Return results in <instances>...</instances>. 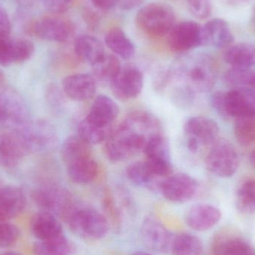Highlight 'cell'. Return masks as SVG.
I'll return each mask as SVG.
<instances>
[{
	"label": "cell",
	"instance_id": "cell-1",
	"mask_svg": "<svg viewBox=\"0 0 255 255\" xmlns=\"http://www.w3.org/2000/svg\"><path fill=\"white\" fill-rule=\"evenodd\" d=\"M161 127L151 114L133 111L118 127L114 128L104 143V151L109 161H127L143 150L147 139L160 133Z\"/></svg>",
	"mask_w": 255,
	"mask_h": 255
},
{
	"label": "cell",
	"instance_id": "cell-2",
	"mask_svg": "<svg viewBox=\"0 0 255 255\" xmlns=\"http://www.w3.org/2000/svg\"><path fill=\"white\" fill-rule=\"evenodd\" d=\"M136 22L139 29L149 37H163L168 35L175 25V12L165 3H149L139 9Z\"/></svg>",
	"mask_w": 255,
	"mask_h": 255
},
{
	"label": "cell",
	"instance_id": "cell-3",
	"mask_svg": "<svg viewBox=\"0 0 255 255\" xmlns=\"http://www.w3.org/2000/svg\"><path fill=\"white\" fill-rule=\"evenodd\" d=\"M214 109L225 117L238 118L255 114V95L250 88H234L212 96Z\"/></svg>",
	"mask_w": 255,
	"mask_h": 255
},
{
	"label": "cell",
	"instance_id": "cell-4",
	"mask_svg": "<svg viewBox=\"0 0 255 255\" xmlns=\"http://www.w3.org/2000/svg\"><path fill=\"white\" fill-rule=\"evenodd\" d=\"M67 220L74 233L91 241H97L105 238L110 227L104 214L93 208L75 207Z\"/></svg>",
	"mask_w": 255,
	"mask_h": 255
},
{
	"label": "cell",
	"instance_id": "cell-5",
	"mask_svg": "<svg viewBox=\"0 0 255 255\" xmlns=\"http://www.w3.org/2000/svg\"><path fill=\"white\" fill-rule=\"evenodd\" d=\"M15 130L22 137L28 152H47L55 149L58 144L56 129L47 121L28 122Z\"/></svg>",
	"mask_w": 255,
	"mask_h": 255
},
{
	"label": "cell",
	"instance_id": "cell-6",
	"mask_svg": "<svg viewBox=\"0 0 255 255\" xmlns=\"http://www.w3.org/2000/svg\"><path fill=\"white\" fill-rule=\"evenodd\" d=\"M208 172L220 178L234 175L239 166V156L234 145L225 139L217 140L205 158Z\"/></svg>",
	"mask_w": 255,
	"mask_h": 255
},
{
	"label": "cell",
	"instance_id": "cell-7",
	"mask_svg": "<svg viewBox=\"0 0 255 255\" xmlns=\"http://www.w3.org/2000/svg\"><path fill=\"white\" fill-rule=\"evenodd\" d=\"M187 148L196 153L202 147L213 145L217 141L220 128L215 121L206 117L189 118L184 126Z\"/></svg>",
	"mask_w": 255,
	"mask_h": 255
},
{
	"label": "cell",
	"instance_id": "cell-8",
	"mask_svg": "<svg viewBox=\"0 0 255 255\" xmlns=\"http://www.w3.org/2000/svg\"><path fill=\"white\" fill-rule=\"evenodd\" d=\"M178 75L185 86L193 93L208 92L215 84V67L211 60L205 57L195 58Z\"/></svg>",
	"mask_w": 255,
	"mask_h": 255
},
{
	"label": "cell",
	"instance_id": "cell-9",
	"mask_svg": "<svg viewBox=\"0 0 255 255\" xmlns=\"http://www.w3.org/2000/svg\"><path fill=\"white\" fill-rule=\"evenodd\" d=\"M110 85L112 93L120 101L135 100L143 90V73L134 66L122 67Z\"/></svg>",
	"mask_w": 255,
	"mask_h": 255
},
{
	"label": "cell",
	"instance_id": "cell-10",
	"mask_svg": "<svg viewBox=\"0 0 255 255\" xmlns=\"http://www.w3.org/2000/svg\"><path fill=\"white\" fill-rule=\"evenodd\" d=\"M197 181L186 173L172 174L165 178L159 187L162 196L174 203H184L194 197L197 193Z\"/></svg>",
	"mask_w": 255,
	"mask_h": 255
},
{
	"label": "cell",
	"instance_id": "cell-11",
	"mask_svg": "<svg viewBox=\"0 0 255 255\" xmlns=\"http://www.w3.org/2000/svg\"><path fill=\"white\" fill-rule=\"evenodd\" d=\"M32 197L43 211L57 213L66 218L75 208L70 193L61 187H47L40 189L34 192Z\"/></svg>",
	"mask_w": 255,
	"mask_h": 255
},
{
	"label": "cell",
	"instance_id": "cell-12",
	"mask_svg": "<svg viewBox=\"0 0 255 255\" xmlns=\"http://www.w3.org/2000/svg\"><path fill=\"white\" fill-rule=\"evenodd\" d=\"M169 35V46L175 52H185L202 45V26L193 21L175 24Z\"/></svg>",
	"mask_w": 255,
	"mask_h": 255
},
{
	"label": "cell",
	"instance_id": "cell-13",
	"mask_svg": "<svg viewBox=\"0 0 255 255\" xmlns=\"http://www.w3.org/2000/svg\"><path fill=\"white\" fill-rule=\"evenodd\" d=\"M141 235L144 244L150 250L161 253L170 251L173 235L156 217L148 216L144 219Z\"/></svg>",
	"mask_w": 255,
	"mask_h": 255
},
{
	"label": "cell",
	"instance_id": "cell-14",
	"mask_svg": "<svg viewBox=\"0 0 255 255\" xmlns=\"http://www.w3.org/2000/svg\"><path fill=\"white\" fill-rule=\"evenodd\" d=\"M34 52V44L28 39L0 36V65L3 67L26 61Z\"/></svg>",
	"mask_w": 255,
	"mask_h": 255
},
{
	"label": "cell",
	"instance_id": "cell-15",
	"mask_svg": "<svg viewBox=\"0 0 255 255\" xmlns=\"http://www.w3.org/2000/svg\"><path fill=\"white\" fill-rule=\"evenodd\" d=\"M27 153L23 140L16 130H0L1 167H15Z\"/></svg>",
	"mask_w": 255,
	"mask_h": 255
},
{
	"label": "cell",
	"instance_id": "cell-16",
	"mask_svg": "<svg viewBox=\"0 0 255 255\" xmlns=\"http://www.w3.org/2000/svg\"><path fill=\"white\" fill-rule=\"evenodd\" d=\"M29 122L26 106L11 91L0 93V123L19 128Z\"/></svg>",
	"mask_w": 255,
	"mask_h": 255
},
{
	"label": "cell",
	"instance_id": "cell-17",
	"mask_svg": "<svg viewBox=\"0 0 255 255\" xmlns=\"http://www.w3.org/2000/svg\"><path fill=\"white\" fill-rule=\"evenodd\" d=\"M62 89L65 95L73 101H88L97 92V82L92 74L76 73L64 78Z\"/></svg>",
	"mask_w": 255,
	"mask_h": 255
},
{
	"label": "cell",
	"instance_id": "cell-18",
	"mask_svg": "<svg viewBox=\"0 0 255 255\" xmlns=\"http://www.w3.org/2000/svg\"><path fill=\"white\" fill-rule=\"evenodd\" d=\"M119 114L120 107L115 100L109 96L99 95L94 100L85 119L97 127L113 128Z\"/></svg>",
	"mask_w": 255,
	"mask_h": 255
},
{
	"label": "cell",
	"instance_id": "cell-19",
	"mask_svg": "<svg viewBox=\"0 0 255 255\" xmlns=\"http://www.w3.org/2000/svg\"><path fill=\"white\" fill-rule=\"evenodd\" d=\"M36 36L48 41L64 43L73 34V27L61 18L47 17L40 19L33 28Z\"/></svg>",
	"mask_w": 255,
	"mask_h": 255
},
{
	"label": "cell",
	"instance_id": "cell-20",
	"mask_svg": "<svg viewBox=\"0 0 255 255\" xmlns=\"http://www.w3.org/2000/svg\"><path fill=\"white\" fill-rule=\"evenodd\" d=\"M220 210L208 204H197L187 211L185 220L187 226L194 231L205 232L214 228L221 220Z\"/></svg>",
	"mask_w": 255,
	"mask_h": 255
},
{
	"label": "cell",
	"instance_id": "cell-21",
	"mask_svg": "<svg viewBox=\"0 0 255 255\" xmlns=\"http://www.w3.org/2000/svg\"><path fill=\"white\" fill-rule=\"evenodd\" d=\"M202 45L227 48L234 42L230 25L224 19L215 18L202 27Z\"/></svg>",
	"mask_w": 255,
	"mask_h": 255
},
{
	"label": "cell",
	"instance_id": "cell-22",
	"mask_svg": "<svg viewBox=\"0 0 255 255\" xmlns=\"http://www.w3.org/2000/svg\"><path fill=\"white\" fill-rule=\"evenodd\" d=\"M26 204L25 195L13 186H0V222L19 215Z\"/></svg>",
	"mask_w": 255,
	"mask_h": 255
},
{
	"label": "cell",
	"instance_id": "cell-23",
	"mask_svg": "<svg viewBox=\"0 0 255 255\" xmlns=\"http://www.w3.org/2000/svg\"><path fill=\"white\" fill-rule=\"evenodd\" d=\"M31 229L34 236L43 242H49L64 235L59 222L53 214L46 211L34 216Z\"/></svg>",
	"mask_w": 255,
	"mask_h": 255
},
{
	"label": "cell",
	"instance_id": "cell-24",
	"mask_svg": "<svg viewBox=\"0 0 255 255\" xmlns=\"http://www.w3.org/2000/svg\"><path fill=\"white\" fill-rule=\"evenodd\" d=\"M223 59L232 68L250 69L255 64V46L250 43H238L226 48Z\"/></svg>",
	"mask_w": 255,
	"mask_h": 255
},
{
	"label": "cell",
	"instance_id": "cell-25",
	"mask_svg": "<svg viewBox=\"0 0 255 255\" xmlns=\"http://www.w3.org/2000/svg\"><path fill=\"white\" fill-rule=\"evenodd\" d=\"M74 52L79 60L91 66L106 54L103 43L96 37L88 35L81 36L76 39Z\"/></svg>",
	"mask_w": 255,
	"mask_h": 255
},
{
	"label": "cell",
	"instance_id": "cell-26",
	"mask_svg": "<svg viewBox=\"0 0 255 255\" xmlns=\"http://www.w3.org/2000/svg\"><path fill=\"white\" fill-rule=\"evenodd\" d=\"M61 157L66 166L78 160L92 157V145L79 135L68 136L63 142Z\"/></svg>",
	"mask_w": 255,
	"mask_h": 255
},
{
	"label": "cell",
	"instance_id": "cell-27",
	"mask_svg": "<svg viewBox=\"0 0 255 255\" xmlns=\"http://www.w3.org/2000/svg\"><path fill=\"white\" fill-rule=\"evenodd\" d=\"M69 178L79 185L91 184L98 176L99 166L93 157L78 160L67 166Z\"/></svg>",
	"mask_w": 255,
	"mask_h": 255
},
{
	"label": "cell",
	"instance_id": "cell-28",
	"mask_svg": "<svg viewBox=\"0 0 255 255\" xmlns=\"http://www.w3.org/2000/svg\"><path fill=\"white\" fill-rule=\"evenodd\" d=\"M105 42L116 56L123 59H130L134 55V45L121 28L110 30L106 34Z\"/></svg>",
	"mask_w": 255,
	"mask_h": 255
},
{
	"label": "cell",
	"instance_id": "cell-29",
	"mask_svg": "<svg viewBox=\"0 0 255 255\" xmlns=\"http://www.w3.org/2000/svg\"><path fill=\"white\" fill-rule=\"evenodd\" d=\"M92 76L97 82L109 84L118 76L122 69L119 58L112 54H106L92 66Z\"/></svg>",
	"mask_w": 255,
	"mask_h": 255
},
{
	"label": "cell",
	"instance_id": "cell-30",
	"mask_svg": "<svg viewBox=\"0 0 255 255\" xmlns=\"http://www.w3.org/2000/svg\"><path fill=\"white\" fill-rule=\"evenodd\" d=\"M213 251L214 255H255V249L251 244L235 237L217 240Z\"/></svg>",
	"mask_w": 255,
	"mask_h": 255
},
{
	"label": "cell",
	"instance_id": "cell-31",
	"mask_svg": "<svg viewBox=\"0 0 255 255\" xmlns=\"http://www.w3.org/2000/svg\"><path fill=\"white\" fill-rule=\"evenodd\" d=\"M126 173L128 179L132 184L139 187L159 190V187L162 183V181H159L151 175L145 164V160L136 161L128 165Z\"/></svg>",
	"mask_w": 255,
	"mask_h": 255
},
{
	"label": "cell",
	"instance_id": "cell-32",
	"mask_svg": "<svg viewBox=\"0 0 255 255\" xmlns=\"http://www.w3.org/2000/svg\"><path fill=\"white\" fill-rule=\"evenodd\" d=\"M174 255H201L203 244L198 237L189 234L174 236L171 250Z\"/></svg>",
	"mask_w": 255,
	"mask_h": 255
},
{
	"label": "cell",
	"instance_id": "cell-33",
	"mask_svg": "<svg viewBox=\"0 0 255 255\" xmlns=\"http://www.w3.org/2000/svg\"><path fill=\"white\" fill-rule=\"evenodd\" d=\"M142 152L146 158L171 160L170 148L163 132L155 133L147 139Z\"/></svg>",
	"mask_w": 255,
	"mask_h": 255
},
{
	"label": "cell",
	"instance_id": "cell-34",
	"mask_svg": "<svg viewBox=\"0 0 255 255\" xmlns=\"http://www.w3.org/2000/svg\"><path fill=\"white\" fill-rule=\"evenodd\" d=\"M113 128L97 127L85 118L78 126V135L90 145H98L107 139Z\"/></svg>",
	"mask_w": 255,
	"mask_h": 255
},
{
	"label": "cell",
	"instance_id": "cell-35",
	"mask_svg": "<svg viewBox=\"0 0 255 255\" xmlns=\"http://www.w3.org/2000/svg\"><path fill=\"white\" fill-rule=\"evenodd\" d=\"M235 134L237 140L244 146L255 142V114L236 118Z\"/></svg>",
	"mask_w": 255,
	"mask_h": 255
},
{
	"label": "cell",
	"instance_id": "cell-36",
	"mask_svg": "<svg viewBox=\"0 0 255 255\" xmlns=\"http://www.w3.org/2000/svg\"><path fill=\"white\" fill-rule=\"evenodd\" d=\"M237 206L243 213L255 211V179L250 178L242 183L237 192Z\"/></svg>",
	"mask_w": 255,
	"mask_h": 255
},
{
	"label": "cell",
	"instance_id": "cell-37",
	"mask_svg": "<svg viewBox=\"0 0 255 255\" xmlns=\"http://www.w3.org/2000/svg\"><path fill=\"white\" fill-rule=\"evenodd\" d=\"M255 72L250 69L232 68L225 75V81L234 88H250L254 79Z\"/></svg>",
	"mask_w": 255,
	"mask_h": 255
},
{
	"label": "cell",
	"instance_id": "cell-38",
	"mask_svg": "<svg viewBox=\"0 0 255 255\" xmlns=\"http://www.w3.org/2000/svg\"><path fill=\"white\" fill-rule=\"evenodd\" d=\"M103 208L105 211V217L109 221V224L113 227L120 228L121 226V217L120 210L115 204L113 196L109 192H106L103 197Z\"/></svg>",
	"mask_w": 255,
	"mask_h": 255
},
{
	"label": "cell",
	"instance_id": "cell-39",
	"mask_svg": "<svg viewBox=\"0 0 255 255\" xmlns=\"http://www.w3.org/2000/svg\"><path fill=\"white\" fill-rule=\"evenodd\" d=\"M19 237V230L16 226L5 222H0V248L13 245Z\"/></svg>",
	"mask_w": 255,
	"mask_h": 255
},
{
	"label": "cell",
	"instance_id": "cell-40",
	"mask_svg": "<svg viewBox=\"0 0 255 255\" xmlns=\"http://www.w3.org/2000/svg\"><path fill=\"white\" fill-rule=\"evenodd\" d=\"M189 10L192 14L199 19H205L211 14V0H187Z\"/></svg>",
	"mask_w": 255,
	"mask_h": 255
},
{
	"label": "cell",
	"instance_id": "cell-41",
	"mask_svg": "<svg viewBox=\"0 0 255 255\" xmlns=\"http://www.w3.org/2000/svg\"><path fill=\"white\" fill-rule=\"evenodd\" d=\"M76 0H42L45 8L54 13H62L73 7Z\"/></svg>",
	"mask_w": 255,
	"mask_h": 255
},
{
	"label": "cell",
	"instance_id": "cell-42",
	"mask_svg": "<svg viewBox=\"0 0 255 255\" xmlns=\"http://www.w3.org/2000/svg\"><path fill=\"white\" fill-rule=\"evenodd\" d=\"M33 252L34 255H63L53 246L43 241L34 244Z\"/></svg>",
	"mask_w": 255,
	"mask_h": 255
},
{
	"label": "cell",
	"instance_id": "cell-43",
	"mask_svg": "<svg viewBox=\"0 0 255 255\" xmlns=\"http://www.w3.org/2000/svg\"><path fill=\"white\" fill-rule=\"evenodd\" d=\"M11 30L10 17L7 10L0 5V36L10 35Z\"/></svg>",
	"mask_w": 255,
	"mask_h": 255
},
{
	"label": "cell",
	"instance_id": "cell-44",
	"mask_svg": "<svg viewBox=\"0 0 255 255\" xmlns=\"http://www.w3.org/2000/svg\"><path fill=\"white\" fill-rule=\"evenodd\" d=\"M94 7L102 10H109L118 5V0H91Z\"/></svg>",
	"mask_w": 255,
	"mask_h": 255
},
{
	"label": "cell",
	"instance_id": "cell-45",
	"mask_svg": "<svg viewBox=\"0 0 255 255\" xmlns=\"http://www.w3.org/2000/svg\"><path fill=\"white\" fill-rule=\"evenodd\" d=\"M143 0H118V5L123 10H129L139 7Z\"/></svg>",
	"mask_w": 255,
	"mask_h": 255
},
{
	"label": "cell",
	"instance_id": "cell-46",
	"mask_svg": "<svg viewBox=\"0 0 255 255\" xmlns=\"http://www.w3.org/2000/svg\"><path fill=\"white\" fill-rule=\"evenodd\" d=\"M4 80H5V77H4V73L1 70H0V87L4 84Z\"/></svg>",
	"mask_w": 255,
	"mask_h": 255
},
{
	"label": "cell",
	"instance_id": "cell-47",
	"mask_svg": "<svg viewBox=\"0 0 255 255\" xmlns=\"http://www.w3.org/2000/svg\"><path fill=\"white\" fill-rule=\"evenodd\" d=\"M250 160H251L252 164L255 168V149L253 150L252 152L251 156H250Z\"/></svg>",
	"mask_w": 255,
	"mask_h": 255
},
{
	"label": "cell",
	"instance_id": "cell-48",
	"mask_svg": "<svg viewBox=\"0 0 255 255\" xmlns=\"http://www.w3.org/2000/svg\"><path fill=\"white\" fill-rule=\"evenodd\" d=\"M130 255H152L150 254V253H145V252H135V253H132Z\"/></svg>",
	"mask_w": 255,
	"mask_h": 255
},
{
	"label": "cell",
	"instance_id": "cell-49",
	"mask_svg": "<svg viewBox=\"0 0 255 255\" xmlns=\"http://www.w3.org/2000/svg\"><path fill=\"white\" fill-rule=\"evenodd\" d=\"M250 89H251L253 91L255 95V75L254 79H253V83H252L251 86H250Z\"/></svg>",
	"mask_w": 255,
	"mask_h": 255
},
{
	"label": "cell",
	"instance_id": "cell-50",
	"mask_svg": "<svg viewBox=\"0 0 255 255\" xmlns=\"http://www.w3.org/2000/svg\"><path fill=\"white\" fill-rule=\"evenodd\" d=\"M0 255H22L19 254V253H13V252H8V253H2V254Z\"/></svg>",
	"mask_w": 255,
	"mask_h": 255
},
{
	"label": "cell",
	"instance_id": "cell-51",
	"mask_svg": "<svg viewBox=\"0 0 255 255\" xmlns=\"http://www.w3.org/2000/svg\"><path fill=\"white\" fill-rule=\"evenodd\" d=\"M228 1H231V2H239V1H245L247 0H227Z\"/></svg>",
	"mask_w": 255,
	"mask_h": 255
},
{
	"label": "cell",
	"instance_id": "cell-52",
	"mask_svg": "<svg viewBox=\"0 0 255 255\" xmlns=\"http://www.w3.org/2000/svg\"></svg>",
	"mask_w": 255,
	"mask_h": 255
}]
</instances>
